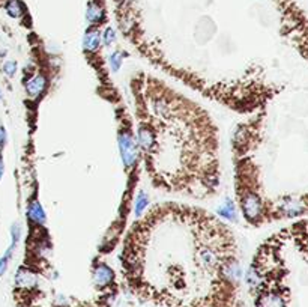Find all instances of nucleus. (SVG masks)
Wrapping results in <instances>:
<instances>
[{
    "label": "nucleus",
    "instance_id": "1",
    "mask_svg": "<svg viewBox=\"0 0 308 307\" xmlns=\"http://www.w3.org/2000/svg\"><path fill=\"white\" fill-rule=\"evenodd\" d=\"M121 265L140 300L164 307H244L234 235L203 208L176 202L149 208L127 232Z\"/></svg>",
    "mask_w": 308,
    "mask_h": 307
},
{
    "label": "nucleus",
    "instance_id": "2",
    "mask_svg": "<svg viewBox=\"0 0 308 307\" xmlns=\"http://www.w3.org/2000/svg\"><path fill=\"white\" fill-rule=\"evenodd\" d=\"M137 146L152 185L206 199L220 187V139L215 122L197 103L149 74L131 80Z\"/></svg>",
    "mask_w": 308,
    "mask_h": 307
},
{
    "label": "nucleus",
    "instance_id": "3",
    "mask_svg": "<svg viewBox=\"0 0 308 307\" xmlns=\"http://www.w3.org/2000/svg\"><path fill=\"white\" fill-rule=\"evenodd\" d=\"M254 304L256 307H289L286 294L280 286H265L258 285Z\"/></svg>",
    "mask_w": 308,
    "mask_h": 307
},
{
    "label": "nucleus",
    "instance_id": "4",
    "mask_svg": "<svg viewBox=\"0 0 308 307\" xmlns=\"http://www.w3.org/2000/svg\"><path fill=\"white\" fill-rule=\"evenodd\" d=\"M93 285L97 291H107V292H116V274L113 268L105 262H97L93 265Z\"/></svg>",
    "mask_w": 308,
    "mask_h": 307
},
{
    "label": "nucleus",
    "instance_id": "5",
    "mask_svg": "<svg viewBox=\"0 0 308 307\" xmlns=\"http://www.w3.org/2000/svg\"><path fill=\"white\" fill-rule=\"evenodd\" d=\"M119 148H121V154H122L125 166H132L138 155V151H137V143L134 141L131 133L127 131L119 134Z\"/></svg>",
    "mask_w": 308,
    "mask_h": 307
},
{
    "label": "nucleus",
    "instance_id": "6",
    "mask_svg": "<svg viewBox=\"0 0 308 307\" xmlns=\"http://www.w3.org/2000/svg\"><path fill=\"white\" fill-rule=\"evenodd\" d=\"M87 20H89V23L93 28H97L98 25H101V23H104L107 20L104 6L101 3H98L97 0H90L89 2V6H87Z\"/></svg>",
    "mask_w": 308,
    "mask_h": 307
},
{
    "label": "nucleus",
    "instance_id": "7",
    "mask_svg": "<svg viewBox=\"0 0 308 307\" xmlns=\"http://www.w3.org/2000/svg\"><path fill=\"white\" fill-rule=\"evenodd\" d=\"M101 33L97 28H90L86 33H84V38H83V44H84V49L89 50V52H97L100 47H101Z\"/></svg>",
    "mask_w": 308,
    "mask_h": 307
},
{
    "label": "nucleus",
    "instance_id": "8",
    "mask_svg": "<svg viewBox=\"0 0 308 307\" xmlns=\"http://www.w3.org/2000/svg\"><path fill=\"white\" fill-rule=\"evenodd\" d=\"M25 86H26L27 93H29L30 97H36V95H39V93L44 90V87H45V80H44V77H41V76H33L32 79H29V80L25 82Z\"/></svg>",
    "mask_w": 308,
    "mask_h": 307
},
{
    "label": "nucleus",
    "instance_id": "9",
    "mask_svg": "<svg viewBox=\"0 0 308 307\" xmlns=\"http://www.w3.org/2000/svg\"><path fill=\"white\" fill-rule=\"evenodd\" d=\"M27 212H29L30 222H33L35 224H44V222H45V214H44V211H42L39 202H36V200L30 202Z\"/></svg>",
    "mask_w": 308,
    "mask_h": 307
},
{
    "label": "nucleus",
    "instance_id": "10",
    "mask_svg": "<svg viewBox=\"0 0 308 307\" xmlns=\"http://www.w3.org/2000/svg\"><path fill=\"white\" fill-rule=\"evenodd\" d=\"M5 11L9 17L12 18H20L23 17L25 12V5L21 0H6L5 3Z\"/></svg>",
    "mask_w": 308,
    "mask_h": 307
},
{
    "label": "nucleus",
    "instance_id": "11",
    "mask_svg": "<svg viewBox=\"0 0 308 307\" xmlns=\"http://www.w3.org/2000/svg\"><path fill=\"white\" fill-rule=\"evenodd\" d=\"M218 212H220L221 216H224L227 220H231V222L236 219V216H234V214H236V211H234V206H233V203H231V202H226V203H224V205L220 208V211H218Z\"/></svg>",
    "mask_w": 308,
    "mask_h": 307
},
{
    "label": "nucleus",
    "instance_id": "12",
    "mask_svg": "<svg viewBox=\"0 0 308 307\" xmlns=\"http://www.w3.org/2000/svg\"><path fill=\"white\" fill-rule=\"evenodd\" d=\"M101 38H103L104 45H111V44L114 42V39H116V33H114V30L111 28H107L104 30Z\"/></svg>",
    "mask_w": 308,
    "mask_h": 307
},
{
    "label": "nucleus",
    "instance_id": "13",
    "mask_svg": "<svg viewBox=\"0 0 308 307\" xmlns=\"http://www.w3.org/2000/svg\"><path fill=\"white\" fill-rule=\"evenodd\" d=\"M3 73H5L6 76H9V77H14L15 73H17V62H15V60H8V62H5V65H3Z\"/></svg>",
    "mask_w": 308,
    "mask_h": 307
},
{
    "label": "nucleus",
    "instance_id": "14",
    "mask_svg": "<svg viewBox=\"0 0 308 307\" xmlns=\"http://www.w3.org/2000/svg\"><path fill=\"white\" fill-rule=\"evenodd\" d=\"M146 203H148V197H146L145 193H140V196H138V200H137V206H135V212H137V216H138V217L143 214V209H145Z\"/></svg>",
    "mask_w": 308,
    "mask_h": 307
},
{
    "label": "nucleus",
    "instance_id": "15",
    "mask_svg": "<svg viewBox=\"0 0 308 307\" xmlns=\"http://www.w3.org/2000/svg\"><path fill=\"white\" fill-rule=\"evenodd\" d=\"M122 60H124V57H122V55H121L119 52H116V53H113V55H111V57H110V63H111L113 71H117V69L121 68Z\"/></svg>",
    "mask_w": 308,
    "mask_h": 307
},
{
    "label": "nucleus",
    "instance_id": "16",
    "mask_svg": "<svg viewBox=\"0 0 308 307\" xmlns=\"http://www.w3.org/2000/svg\"><path fill=\"white\" fill-rule=\"evenodd\" d=\"M11 238H12V243L17 244L21 238V227L18 224H12L11 227Z\"/></svg>",
    "mask_w": 308,
    "mask_h": 307
},
{
    "label": "nucleus",
    "instance_id": "17",
    "mask_svg": "<svg viewBox=\"0 0 308 307\" xmlns=\"http://www.w3.org/2000/svg\"><path fill=\"white\" fill-rule=\"evenodd\" d=\"M5 141H6V131L3 127H0V146H3Z\"/></svg>",
    "mask_w": 308,
    "mask_h": 307
},
{
    "label": "nucleus",
    "instance_id": "18",
    "mask_svg": "<svg viewBox=\"0 0 308 307\" xmlns=\"http://www.w3.org/2000/svg\"><path fill=\"white\" fill-rule=\"evenodd\" d=\"M3 170H5V166H3V160H2V157H0V179H2Z\"/></svg>",
    "mask_w": 308,
    "mask_h": 307
},
{
    "label": "nucleus",
    "instance_id": "19",
    "mask_svg": "<svg viewBox=\"0 0 308 307\" xmlns=\"http://www.w3.org/2000/svg\"><path fill=\"white\" fill-rule=\"evenodd\" d=\"M0 98H2V92H0Z\"/></svg>",
    "mask_w": 308,
    "mask_h": 307
}]
</instances>
